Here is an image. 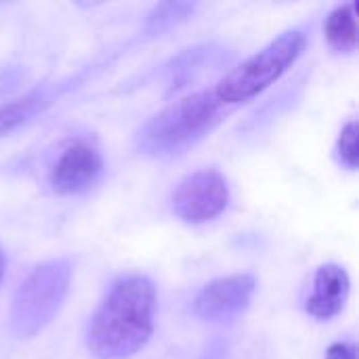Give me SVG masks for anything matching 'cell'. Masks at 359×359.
<instances>
[{
  "mask_svg": "<svg viewBox=\"0 0 359 359\" xmlns=\"http://www.w3.org/2000/svg\"><path fill=\"white\" fill-rule=\"evenodd\" d=\"M324 32L328 38V44L334 50L351 53L358 46V15H355V2L337 6L324 23Z\"/></svg>",
  "mask_w": 359,
  "mask_h": 359,
  "instance_id": "30bf717a",
  "label": "cell"
},
{
  "mask_svg": "<svg viewBox=\"0 0 359 359\" xmlns=\"http://www.w3.org/2000/svg\"><path fill=\"white\" fill-rule=\"evenodd\" d=\"M349 290H351L349 273L341 265L326 263L316 273L313 292L307 299L305 309L316 320H330L343 311Z\"/></svg>",
  "mask_w": 359,
  "mask_h": 359,
  "instance_id": "ba28073f",
  "label": "cell"
},
{
  "mask_svg": "<svg viewBox=\"0 0 359 359\" xmlns=\"http://www.w3.org/2000/svg\"><path fill=\"white\" fill-rule=\"evenodd\" d=\"M337 151H339V160L355 170L358 168V158H359V147H358V122L351 120L343 126L341 130V137H339V145H337Z\"/></svg>",
  "mask_w": 359,
  "mask_h": 359,
  "instance_id": "4fadbf2b",
  "label": "cell"
},
{
  "mask_svg": "<svg viewBox=\"0 0 359 359\" xmlns=\"http://www.w3.org/2000/svg\"><path fill=\"white\" fill-rule=\"evenodd\" d=\"M50 103H53V90L50 88H36V90L2 105L0 107V137L23 126L34 116L42 114Z\"/></svg>",
  "mask_w": 359,
  "mask_h": 359,
  "instance_id": "9c48e42d",
  "label": "cell"
},
{
  "mask_svg": "<svg viewBox=\"0 0 359 359\" xmlns=\"http://www.w3.org/2000/svg\"><path fill=\"white\" fill-rule=\"evenodd\" d=\"M305 46L307 36L301 29L284 32L259 53L248 57L242 65L233 67L215 86V97L223 105H236L257 97L273 82H278L299 61Z\"/></svg>",
  "mask_w": 359,
  "mask_h": 359,
  "instance_id": "277c9868",
  "label": "cell"
},
{
  "mask_svg": "<svg viewBox=\"0 0 359 359\" xmlns=\"http://www.w3.org/2000/svg\"><path fill=\"white\" fill-rule=\"evenodd\" d=\"M72 284V263L53 259L32 269L19 284L11 305V332L17 339H32L42 332L59 313Z\"/></svg>",
  "mask_w": 359,
  "mask_h": 359,
  "instance_id": "3957f363",
  "label": "cell"
},
{
  "mask_svg": "<svg viewBox=\"0 0 359 359\" xmlns=\"http://www.w3.org/2000/svg\"><path fill=\"white\" fill-rule=\"evenodd\" d=\"M257 290L250 273L212 280L194 299V313L204 322H229L244 313Z\"/></svg>",
  "mask_w": 359,
  "mask_h": 359,
  "instance_id": "8992f818",
  "label": "cell"
},
{
  "mask_svg": "<svg viewBox=\"0 0 359 359\" xmlns=\"http://www.w3.org/2000/svg\"><path fill=\"white\" fill-rule=\"evenodd\" d=\"M198 8L196 2H162V4H156L149 15L145 17V34L149 36H158L170 27H177L179 23L187 21L194 11Z\"/></svg>",
  "mask_w": 359,
  "mask_h": 359,
  "instance_id": "7c38bea8",
  "label": "cell"
},
{
  "mask_svg": "<svg viewBox=\"0 0 359 359\" xmlns=\"http://www.w3.org/2000/svg\"><path fill=\"white\" fill-rule=\"evenodd\" d=\"M103 172L101 154L88 143H74L61 151L48 172L50 189L59 196H74L90 189Z\"/></svg>",
  "mask_w": 359,
  "mask_h": 359,
  "instance_id": "52a82bcc",
  "label": "cell"
},
{
  "mask_svg": "<svg viewBox=\"0 0 359 359\" xmlns=\"http://www.w3.org/2000/svg\"><path fill=\"white\" fill-rule=\"evenodd\" d=\"M4 267H6V261H4V255H2V250H0V282H2V278H4Z\"/></svg>",
  "mask_w": 359,
  "mask_h": 359,
  "instance_id": "9a60e30c",
  "label": "cell"
},
{
  "mask_svg": "<svg viewBox=\"0 0 359 359\" xmlns=\"http://www.w3.org/2000/svg\"><path fill=\"white\" fill-rule=\"evenodd\" d=\"M229 204V185L225 177L212 168L185 177L175 196L172 212L189 225H200L217 219Z\"/></svg>",
  "mask_w": 359,
  "mask_h": 359,
  "instance_id": "5b68a950",
  "label": "cell"
},
{
  "mask_svg": "<svg viewBox=\"0 0 359 359\" xmlns=\"http://www.w3.org/2000/svg\"><path fill=\"white\" fill-rule=\"evenodd\" d=\"M326 359H355V347L349 343H334L328 347Z\"/></svg>",
  "mask_w": 359,
  "mask_h": 359,
  "instance_id": "5bb4252c",
  "label": "cell"
},
{
  "mask_svg": "<svg viewBox=\"0 0 359 359\" xmlns=\"http://www.w3.org/2000/svg\"><path fill=\"white\" fill-rule=\"evenodd\" d=\"M219 55H221V48H217L215 44H200V46L183 50L179 57L172 59L168 67L172 88H179L187 84L189 80H194L200 72L206 69V65L215 63Z\"/></svg>",
  "mask_w": 359,
  "mask_h": 359,
  "instance_id": "8fae6325",
  "label": "cell"
},
{
  "mask_svg": "<svg viewBox=\"0 0 359 359\" xmlns=\"http://www.w3.org/2000/svg\"><path fill=\"white\" fill-rule=\"evenodd\" d=\"M156 313V288L145 276H124L97 307L86 347L97 359H126L139 353L151 332Z\"/></svg>",
  "mask_w": 359,
  "mask_h": 359,
  "instance_id": "6da1fadb",
  "label": "cell"
},
{
  "mask_svg": "<svg viewBox=\"0 0 359 359\" xmlns=\"http://www.w3.org/2000/svg\"><path fill=\"white\" fill-rule=\"evenodd\" d=\"M223 107L212 90L183 97L145 122L137 135V149L158 160L177 158L219 124Z\"/></svg>",
  "mask_w": 359,
  "mask_h": 359,
  "instance_id": "7a4b0ae2",
  "label": "cell"
}]
</instances>
